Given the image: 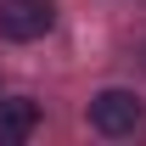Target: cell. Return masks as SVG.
I'll return each mask as SVG.
<instances>
[{"mask_svg": "<svg viewBox=\"0 0 146 146\" xmlns=\"http://www.w3.org/2000/svg\"><path fill=\"white\" fill-rule=\"evenodd\" d=\"M56 23V6L51 0H0V39H17V45H28V39H45Z\"/></svg>", "mask_w": 146, "mask_h": 146, "instance_id": "1", "label": "cell"}, {"mask_svg": "<svg viewBox=\"0 0 146 146\" xmlns=\"http://www.w3.org/2000/svg\"><path fill=\"white\" fill-rule=\"evenodd\" d=\"M34 129H39V101H28V96L0 101V146H23Z\"/></svg>", "mask_w": 146, "mask_h": 146, "instance_id": "3", "label": "cell"}, {"mask_svg": "<svg viewBox=\"0 0 146 146\" xmlns=\"http://www.w3.org/2000/svg\"><path fill=\"white\" fill-rule=\"evenodd\" d=\"M141 118H146V107L129 90H101L90 101V129H96V135H112V141H118V135H135Z\"/></svg>", "mask_w": 146, "mask_h": 146, "instance_id": "2", "label": "cell"}]
</instances>
